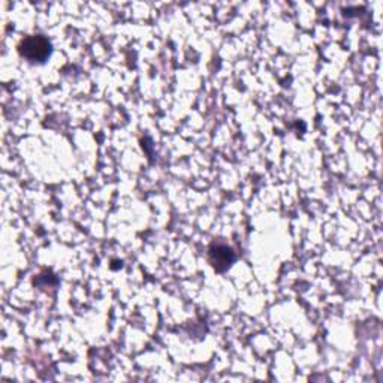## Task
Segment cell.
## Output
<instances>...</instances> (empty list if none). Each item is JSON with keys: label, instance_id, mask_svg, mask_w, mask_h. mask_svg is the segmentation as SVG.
Segmentation results:
<instances>
[{"label": "cell", "instance_id": "7a4b0ae2", "mask_svg": "<svg viewBox=\"0 0 383 383\" xmlns=\"http://www.w3.org/2000/svg\"><path fill=\"white\" fill-rule=\"evenodd\" d=\"M235 257L231 247L225 244H213L210 249V262L217 271H225L232 265Z\"/></svg>", "mask_w": 383, "mask_h": 383}, {"label": "cell", "instance_id": "6da1fadb", "mask_svg": "<svg viewBox=\"0 0 383 383\" xmlns=\"http://www.w3.org/2000/svg\"><path fill=\"white\" fill-rule=\"evenodd\" d=\"M18 51L21 57L28 59L32 63H44L51 54V44L47 37L41 35L28 36L20 42Z\"/></svg>", "mask_w": 383, "mask_h": 383}]
</instances>
